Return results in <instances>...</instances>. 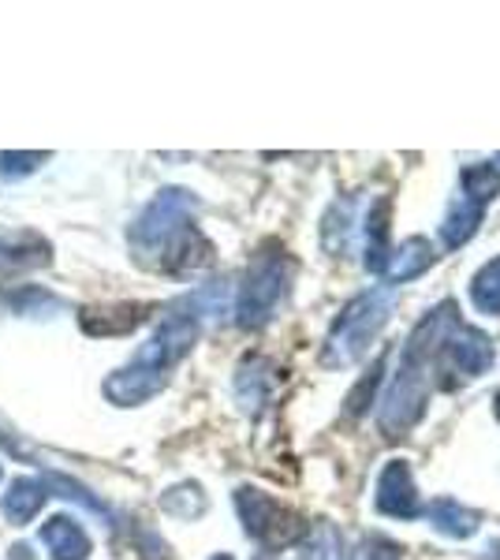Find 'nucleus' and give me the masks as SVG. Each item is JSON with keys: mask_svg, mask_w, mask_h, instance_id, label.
I'll return each instance as SVG.
<instances>
[{"mask_svg": "<svg viewBox=\"0 0 500 560\" xmlns=\"http://www.w3.org/2000/svg\"><path fill=\"white\" fill-rule=\"evenodd\" d=\"M388 224H393V198H377L374 206L367 210V269L370 273H381L385 277V266H388Z\"/></svg>", "mask_w": 500, "mask_h": 560, "instance_id": "obj_12", "label": "nucleus"}, {"mask_svg": "<svg viewBox=\"0 0 500 560\" xmlns=\"http://www.w3.org/2000/svg\"><path fill=\"white\" fill-rule=\"evenodd\" d=\"M4 303L12 306L15 314H26V311H34V306H42V314H53L60 306L49 292H42V288H20V292L8 295Z\"/></svg>", "mask_w": 500, "mask_h": 560, "instance_id": "obj_21", "label": "nucleus"}, {"mask_svg": "<svg viewBox=\"0 0 500 560\" xmlns=\"http://www.w3.org/2000/svg\"><path fill=\"white\" fill-rule=\"evenodd\" d=\"M460 322L456 303L444 300L433 306L422 322L415 325V332L407 337L404 351H399V366L393 374L385 400H381L377 427L385 438H407L415 430V422L426 415V400H430V374L438 366L441 345L449 337V329Z\"/></svg>", "mask_w": 500, "mask_h": 560, "instance_id": "obj_1", "label": "nucleus"}, {"mask_svg": "<svg viewBox=\"0 0 500 560\" xmlns=\"http://www.w3.org/2000/svg\"><path fill=\"white\" fill-rule=\"evenodd\" d=\"M497 161H500V153H497Z\"/></svg>", "mask_w": 500, "mask_h": 560, "instance_id": "obj_27", "label": "nucleus"}, {"mask_svg": "<svg viewBox=\"0 0 500 560\" xmlns=\"http://www.w3.org/2000/svg\"><path fill=\"white\" fill-rule=\"evenodd\" d=\"M460 191H467V195H475L481 198V202H493L497 191H500V173L493 165H467L463 168V176H460Z\"/></svg>", "mask_w": 500, "mask_h": 560, "instance_id": "obj_18", "label": "nucleus"}, {"mask_svg": "<svg viewBox=\"0 0 500 560\" xmlns=\"http://www.w3.org/2000/svg\"><path fill=\"white\" fill-rule=\"evenodd\" d=\"M306 560H344V538L336 535L329 523H317V530L311 535V553Z\"/></svg>", "mask_w": 500, "mask_h": 560, "instance_id": "obj_19", "label": "nucleus"}, {"mask_svg": "<svg viewBox=\"0 0 500 560\" xmlns=\"http://www.w3.org/2000/svg\"><path fill=\"white\" fill-rule=\"evenodd\" d=\"M388 314H393V295H388V288H370V292L354 295L340 311V318L333 322L329 337H325L322 363L329 370H344V366L359 363L370 351V345L377 340V332L385 329Z\"/></svg>", "mask_w": 500, "mask_h": 560, "instance_id": "obj_3", "label": "nucleus"}, {"mask_svg": "<svg viewBox=\"0 0 500 560\" xmlns=\"http://www.w3.org/2000/svg\"><path fill=\"white\" fill-rule=\"evenodd\" d=\"M493 411H497V419H500V393H497V408Z\"/></svg>", "mask_w": 500, "mask_h": 560, "instance_id": "obj_25", "label": "nucleus"}, {"mask_svg": "<svg viewBox=\"0 0 500 560\" xmlns=\"http://www.w3.org/2000/svg\"><path fill=\"white\" fill-rule=\"evenodd\" d=\"M213 560H232V557H213Z\"/></svg>", "mask_w": 500, "mask_h": 560, "instance_id": "obj_26", "label": "nucleus"}, {"mask_svg": "<svg viewBox=\"0 0 500 560\" xmlns=\"http://www.w3.org/2000/svg\"><path fill=\"white\" fill-rule=\"evenodd\" d=\"M147 318V306H113V311H86L83 329L94 337H113V332H131Z\"/></svg>", "mask_w": 500, "mask_h": 560, "instance_id": "obj_16", "label": "nucleus"}, {"mask_svg": "<svg viewBox=\"0 0 500 560\" xmlns=\"http://www.w3.org/2000/svg\"><path fill=\"white\" fill-rule=\"evenodd\" d=\"M272 363H266V359H247V363L240 366V377H235V396H240L243 411L258 415L261 404L269 400V388H272Z\"/></svg>", "mask_w": 500, "mask_h": 560, "instance_id": "obj_14", "label": "nucleus"}, {"mask_svg": "<svg viewBox=\"0 0 500 560\" xmlns=\"http://www.w3.org/2000/svg\"><path fill=\"white\" fill-rule=\"evenodd\" d=\"M42 161H49V153H0V173L26 176V173H34Z\"/></svg>", "mask_w": 500, "mask_h": 560, "instance_id": "obj_22", "label": "nucleus"}, {"mask_svg": "<svg viewBox=\"0 0 500 560\" xmlns=\"http://www.w3.org/2000/svg\"><path fill=\"white\" fill-rule=\"evenodd\" d=\"M470 300L481 314H500V258L486 261L470 280Z\"/></svg>", "mask_w": 500, "mask_h": 560, "instance_id": "obj_17", "label": "nucleus"}, {"mask_svg": "<svg viewBox=\"0 0 500 560\" xmlns=\"http://www.w3.org/2000/svg\"><path fill=\"white\" fill-rule=\"evenodd\" d=\"M49 261V243L34 232H0V273L8 269H34Z\"/></svg>", "mask_w": 500, "mask_h": 560, "instance_id": "obj_11", "label": "nucleus"}, {"mask_svg": "<svg viewBox=\"0 0 500 560\" xmlns=\"http://www.w3.org/2000/svg\"><path fill=\"white\" fill-rule=\"evenodd\" d=\"M367 549H374V557H367V560H399V553H404L396 541H388V538H381V535H370Z\"/></svg>", "mask_w": 500, "mask_h": 560, "instance_id": "obj_24", "label": "nucleus"}, {"mask_svg": "<svg viewBox=\"0 0 500 560\" xmlns=\"http://www.w3.org/2000/svg\"><path fill=\"white\" fill-rule=\"evenodd\" d=\"M426 520L433 523V527L441 530V535L449 538H470L478 530V516L470 509H463L460 501H452V497H438V501L426 504Z\"/></svg>", "mask_w": 500, "mask_h": 560, "instance_id": "obj_15", "label": "nucleus"}, {"mask_svg": "<svg viewBox=\"0 0 500 560\" xmlns=\"http://www.w3.org/2000/svg\"><path fill=\"white\" fill-rule=\"evenodd\" d=\"M374 504H377L381 516H393V520H415L418 512H422L407 459H388V464L381 467Z\"/></svg>", "mask_w": 500, "mask_h": 560, "instance_id": "obj_7", "label": "nucleus"}, {"mask_svg": "<svg viewBox=\"0 0 500 560\" xmlns=\"http://www.w3.org/2000/svg\"><path fill=\"white\" fill-rule=\"evenodd\" d=\"M292 258L280 247H266L254 255L247 266V277L235 295V325L240 329H261L272 322V314L280 311V303L288 300V288H292Z\"/></svg>", "mask_w": 500, "mask_h": 560, "instance_id": "obj_4", "label": "nucleus"}, {"mask_svg": "<svg viewBox=\"0 0 500 560\" xmlns=\"http://www.w3.org/2000/svg\"><path fill=\"white\" fill-rule=\"evenodd\" d=\"M481 217H486V202L475 198V195H467V191H460L456 202H452L449 213H444V224H441L444 247H452V250L463 247V243H467L478 232Z\"/></svg>", "mask_w": 500, "mask_h": 560, "instance_id": "obj_9", "label": "nucleus"}, {"mask_svg": "<svg viewBox=\"0 0 500 560\" xmlns=\"http://www.w3.org/2000/svg\"><path fill=\"white\" fill-rule=\"evenodd\" d=\"M45 497H49V490H45L42 478H15L12 486H8L4 501H0V509H4V520L12 523V527H26L34 516L42 512Z\"/></svg>", "mask_w": 500, "mask_h": 560, "instance_id": "obj_10", "label": "nucleus"}, {"mask_svg": "<svg viewBox=\"0 0 500 560\" xmlns=\"http://www.w3.org/2000/svg\"><path fill=\"white\" fill-rule=\"evenodd\" d=\"M235 509H240L243 530L261 541V546H292L295 538L306 535V523L295 516L292 509H284L280 501H272L269 493L254 490V486H243L235 490Z\"/></svg>", "mask_w": 500, "mask_h": 560, "instance_id": "obj_5", "label": "nucleus"}, {"mask_svg": "<svg viewBox=\"0 0 500 560\" xmlns=\"http://www.w3.org/2000/svg\"><path fill=\"white\" fill-rule=\"evenodd\" d=\"M381 366H385V359H377V363H374V374H370V377H362L359 388H354V393L348 396V411H351V415H362V411H367V404H370L367 396H374Z\"/></svg>", "mask_w": 500, "mask_h": 560, "instance_id": "obj_23", "label": "nucleus"}, {"mask_svg": "<svg viewBox=\"0 0 500 560\" xmlns=\"http://www.w3.org/2000/svg\"><path fill=\"white\" fill-rule=\"evenodd\" d=\"M195 198L179 187H165L139 221L131 224V250L142 261H153L158 269L179 273V269H195L209 261V243L198 236L195 221Z\"/></svg>", "mask_w": 500, "mask_h": 560, "instance_id": "obj_2", "label": "nucleus"}, {"mask_svg": "<svg viewBox=\"0 0 500 560\" xmlns=\"http://www.w3.org/2000/svg\"><path fill=\"white\" fill-rule=\"evenodd\" d=\"M42 541L53 549V560H86L90 557V538L71 516H53L42 527Z\"/></svg>", "mask_w": 500, "mask_h": 560, "instance_id": "obj_13", "label": "nucleus"}, {"mask_svg": "<svg viewBox=\"0 0 500 560\" xmlns=\"http://www.w3.org/2000/svg\"><path fill=\"white\" fill-rule=\"evenodd\" d=\"M493 359H497L493 340H489L481 329H475V325L456 322L449 329V337H444L438 363L449 366L456 377H481L489 366H493Z\"/></svg>", "mask_w": 500, "mask_h": 560, "instance_id": "obj_6", "label": "nucleus"}, {"mask_svg": "<svg viewBox=\"0 0 500 560\" xmlns=\"http://www.w3.org/2000/svg\"><path fill=\"white\" fill-rule=\"evenodd\" d=\"M45 490H63V497H71V501H79L83 509H90V512H97V516H108V509L102 501H97L94 493H86L83 486L79 482H71V478H60V475H45Z\"/></svg>", "mask_w": 500, "mask_h": 560, "instance_id": "obj_20", "label": "nucleus"}, {"mask_svg": "<svg viewBox=\"0 0 500 560\" xmlns=\"http://www.w3.org/2000/svg\"><path fill=\"white\" fill-rule=\"evenodd\" d=\"M438 261V250L426 236H407L399 247L388 255V266H385V280L388 284H407V280L422 277L426 269Z\"/></svg>", "mask_w": 500, "mask_h": 560, "instance_id": "obj_8", "label": "nucleus"}]
</instances>
